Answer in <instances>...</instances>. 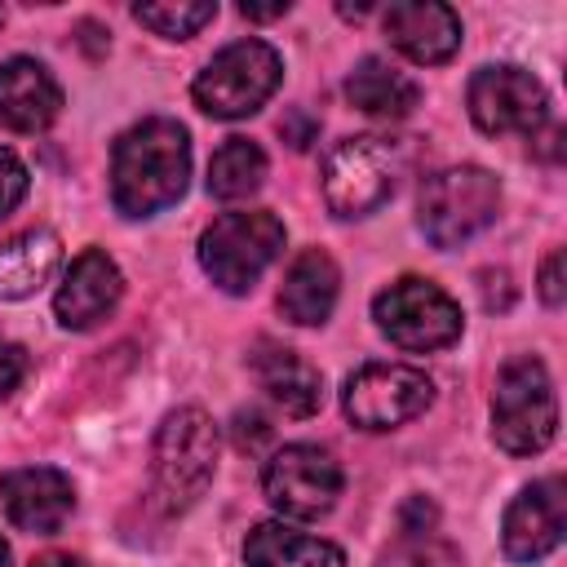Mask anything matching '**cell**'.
<instances>
[{"mask_svg":"<svg viewBox=\"0 0 567 567\" xmlns=\"http://www.w3.org/2000/svg\"><path fill=\"white\" fill-rule=\"evenodd\" d=\"M22 195H27V164L9 146H0V217H9L22 204Z\"/></svg>","mask_w":567,"mask_h":567,"instance_id":"25","label":"cell"},{"mask_svg":"<svg viewBox=\"0 0 567 567\" xmlns=\"http://www.w3.org/2000/svg\"><path fill=\"white\" fill-rule=\"evenodd\" d=\"M0 567H9V545L0 540Z\"/></svg>","mask_w":567,"mask_h":567,"instance_id":"31","label":"cell"},{"mask_svg":"<svg viewBox=\"0 0 567 567\" xmlns=\"http://www.w3.org/2000/svg\"><path fill=\"white\" fill-rule=\"evenodd\" d=\"M252 372H257V385L266 390V399L284 412V416H315L319 403H323V377L315 363H306L297 350L288 346H261L252 354Z\"/></svg>","mask_w":567,"mask_h":567,"instance_id":"18","label":"cell"},{"mask_svg":"<svg viewBox=\"0 0 567 567\" xmlns=\"http://www.w3.org/2000/svg\"><path fill=\"white\" fill-rule=\"evenodd\" d=\"M248 567H346V554L332 540L306 536L288 523H257L244 540Z\"/></svg>","mask_w":567,"mask_h":567,"instance_id":"19","label":"cell"},{"mask_svg":"<svg viewBox=\"0 0 567 567\" xmlns=\"http://www.w3.org/2000/svg\"><path fill=\"white\" fill-rule=\"evenodd\" d=\"M399 146L390 137H346L323 159V199L337 217H368L394 195Z\"/></svg>","mask_w":567,"mask_h":567,"instance_id":"8","label":"cell"},{"mask_svg":"<svg viewBox=\"0 0 567 567\" xmlns=\"http://www.w3.org/2000/svg\"><path fill=\"white\" fill-rule=\"evenodd\" d=\"M217 474V425L204 408H177L159 421L151 492L164 514L190 509Z\"/></svg>","mask_w":567,"mask_h":567,"instance_id":"2","label":"cell"},{"mask_svg":"<svg viewBox=\"0 0 567 567\" xmlns=\"http://www.w3.org/2000/svg\"><path fill=\"white\" fill-rule=\"evenodd\" d=\"M341 292V270L323 248H306L292 257L284 284H279V310L297 328H315L332 315Z\"/></svg>","mask_w":567,"mask_h":567,"instance_id":"17","label":"cell"},{"mask_svg":"<svg viewBox=\"0 0 567 567\" xmlns=\"http://www.w3.org/2000/svg\"><path fill=\"white\" fill-rule=\"evenodd\" d=\"M133 18L151 27L164 40H190L199 27L217 18V4L208 0H164V4H133Z\"/></svg>","mask_w":567,"mask_h":567,"instance_id":"23","label":"cell"},{"mask_svg":"<svg viewBox=\"0 0 567 567\" xmlns=\"http://www.w3.org/2000/svg\"><path fill=\"white\" fill-rule=\"evenodd\" d=\"M120 292H124V275L120 266L102 252V248H84L62 284H58V297H53V315L66 332H84L93 323H102L115 306H120Z\"/></svg>","mask_w":567,"mask_h":567,"instance_id":"14","label":"cell"},{"mask_svg":"<svg viewBox=\"0 0 567 567\" xmlns=\"http://www.w3.org/2000/svg\"><path fill=\"white\" fill-rule=\"evenodd\" d=\"M279 133H284V142H288V146L306 151V146L319 137V120H315V115H306V111L297 106V111H288V115L279 120Z\"/></svg>","mask_w":567,"mask_h":567,"instance_id":"27","label":"cell"},{"mask_svg":"<svg viewBox=\"0 0 567 567\" xmlns=\"http://www.w3.org/2000/svg\"><path fill=\"white\" fill-rule=\"evenodd\" d=\"M385 40L421 66H439L461 49V18L439 0H399L381 18Z\"/></svg>","mask_w":567,"mask_h":567,"instance_id":"15","label":"cell"},{"mask_svg":"<svg viewBox=\"0 0 567 567\" xmlns=\"http://www.w3.org/2000/svg\"><path fill=\"white\" fill-rule=\"evenodd\" d=\"M190 182V133L168 120L151 115L120 133L111 151V204L124 217H155L186 195Z\"/></svg>","mask_w":567,"mask_h":567,"instance_id":"1","label":"cell"},{"mask_svg":"<svg viewBox=\"0 0 567 567\" xmlns=\"http://www.w3.org/2000/svg\"><path fill=\"white\" fill-rule=\"evenodd\" d=\"M0 22H4V9H0Z\"/></svg>","mask_w":567,"mask_h":567,"instance_id":"32","label":"cell"},{"mask_svg":"<svg viewBox=\"0 0 567 567\" xmlns=\"http://www.w3.org/2000/svg\"><path fill=\"white\" fill-rule=\"evenodd\" d=\"M31 567H84L75 554H40Z\"/></svg>","mask_w":567,"mask_h":567,"instance_id":"30","label":"cell"},{"mask_svg":"<svg viewBox=\"0 0 567 567\" xmlns=\"http://www.w3.org/2000/svg\"><path fill=\"white\" fill-rule=\"evenodd\" d=\"M558 434V399L540 359L518 354L496 372L492 390V439L509 456L545 452Z\"/></svg>","mask_w":567,"mask_h":567,"instance_id":"3","label":"cell"},{"mask_svg":"<svg viewBox=\"0 0 567 567\" xmlns=\"http://www.w3.org/2000/svg\"><path fill=\"white\" fill-rule=\"evenodd\" d=\"M284 221L266 208L226 213L199 235V266L221 292H248L284 252Z\"/></svg>","mask_w":567,"mask_h":567,"instance_id":"6","label":"cell"},{"mask_svg":"<svg viewBox=\"0 0 567 567\" xmlns=\"http://www.w3.org/2000/svg\"><path fill=\"white\" fill-rule=\"evenodd\" d=\"M266 182V151L248 137H226L208 159V195L213 199H248Z\"/></svg>","mask_w":567,"mask_h":567,"instance_id":"22","label":"cell"},{"mask_svg":"<svg viewBox=\"0 0 567 567\" xmlns=\"http://www.w3.org/2000/svg\"><path fill=\"white\" fill-rule=\"evenodd\" d=\"M62 257V244L53 230L35 226V230H22L13 239L0 244V301H22L31 297L58 266Z\"/></svg>","mask_w":567,"mask_h":567,"instance_id":"21","label":"cell"},{"mask_svg":"<svg viewBox=\"0 0 567 567\" xmlns=\"http://www.w3.org/2000/svg\"><path fill=\"white\" fill-rule=\"evenodd\" d=\"M452 563H456V554L447 545H439L434 532L430 536H403L399 549L381 558V567H452Z\"/></svg>","mask_w":567,"mask_h":567,"instance_id":"24","label":"cell"},{"mask_svg":"<svg viewBox=\"0 0 567 567\" xmlns=\"http://www.w3.org/2000/svg\"><path fill=\"white\" fill-rule=\"evenodd\" d=\"M501 213V182L478 164L439 168L425 177L416 199V221L434 248H461L487 230Z\"/></svg>","mask_w":567,"mask_h":567,"instance_id":"4","label":"cell"},{"mask_svg":"<svg viewBox=\"0 0 567 567\" xmlns=\"http://www.w3.org/2000/svg\"><path fill=\"white\" fill-rule=\"evenodd\" d=\"M434 403V381L412 363H363L346 377L341 408L359 430H394Z\"/></svg>","mask_w":567,"mask_h":567,"instance_id":"9","label":"cell"},{"mask_svg":"<svg viewBox=\"0 0 567 567\" xmlns=\"http://www.w3.org/2000/svg\"><path fill=\"white\" fill-rule=\"evenodd\" d=\"M0 505L18 532L53 536V532H62V523L75 509V487L53 465H22L0 478Z\"/></svg>","mask_w":567,"mask_h":567,"instance_id":"12","label":"cell"},{"mask_svg":"<svg viewBox=\"0 0 567 567\" xmlns=\"http://www.w3.org/2000/svg\"><path fill=\"white\" fill-rule=\"evenodd\" d=\"M341 465L332 461V452L315 447V443H288L279 447L266 470H261V492L266 501L284 514V518H323L337 496H341Z\"/></svg>","mask_w":567,"mask_h":567,"instance_id":"10","label":"cell"},{"mask_svg":"<svg viewBox=\"0 0 567 567\" xmlns=\"http://www.w3.org/2000/svg\"><path fill=\"white\" fill-rule=\"evenodd\" d=\"M465 102H470V120L492 137H501V133H536L545 124V115H549L545 84L532 71L514 66V62L478 66L470 75Z\"/></svg>","mask_w":567,"mask_h":567,"instance_id":"11","label":"cell"},{"mask_svg":"<svg viewBox=\"0 0 567 567\" xmlns=\"http://www.w3.org/2000/svg\"><path fill=\"white\" fill-rule=\"evenodd\" d=\"M346 97H350V106H359L372 120H403L421 102V89L412 75H403L385 58H363L346 75Z\"/></svg>","mask_w":567,"mask_h":567,"instance_id":"20","label":"cell"},{"mask_svg":"<svg viewBox=\"0 0 567 567\" xmlns=\"http://www.w3.org/2000/svg\"><path fill=\"white\" fill-rule=\"evenodd\" d=\"M279 80L284 58L266 40H235L208 58V66L190 84V97L213 120H244L270 102Z\"/></svg>","mask_w":567,"mask_h":567,"instance_id":"5","label":"cell"},{"mask_svg":"<svg viewBox=\"0 0 567 567\" xmlns=\"http://www.w3.org/2000/svg\"><path fill=\"white\" fill-rule=\"evenodd\" d=\"M563 527H567L563 478H540L509 501L505 523H501V545L514 563H536L558 549Z\"/></svg>","mask_w":567,"mask_h":567,"instance_id":"13","label":"cell"},{"mask_svg":"<svg viewBox=\"0 0 567 567\" xmlns=\"http://www.w3.org/2000/svg\"><path fill=\"white\" fill-rule=\"evenodd\" d=\"M563 248H554L549 257H545V266H540V301L545 306H563V297H567V288H563Z\"/></svg>","mask_w":567,"mask_h":567,"instance_id":"28","label":"cell"},{"mask_svg":"<svg viewBox=\"0 0 567 567\" xmlns=\"http://www.w3.org/2000/svg\"><path fill=\"white\" fill-rule=\"evenodd\" d=\"M372 319L381 337H390L399 350H443L465 328L456 297L421 275H403L390 288H381L372 297Z\"/></svg>","mask_w":567,"mask_h":567,"instance_id":"7","label":"cell"},{"mask_svg":"<svg viewBox=\"0 0 567 567\" xmlns=\"http://www.w3.org/2000/svg\"><path fill=\"white\" fill-rule=\"evenodd\" d=\"M62 115V84L35 58L0 62V124L13 133H40Z\"/></svg>","mask_w":567,"mask_h":567,"instance_id":"16","label":"cell"},{"mask_svg":"<svg viewBox=\"0 0 567 567\" xmlns=\"http://www.w3.org/2000/svg\"><path fill=\"white\" fill-rule=\"evenodd\" d=\"M27 377V350L18 341H0V399H9Z\"/></svg>","mask_w":567,"mask_h":567,"instance_id":"26","label":"cell"},{"mask_svg":"<svg viewBox=\"0 0 567 567\" xmlns=\"http://www.w3.org/2000/svg\"><path fill=\"white\" fill-rule=\"evenodd\" d=\"M239 13L244 18H279V13H288V0H279V4H239Z\"/></svg>","mask_w":567,"mask_h":567,"instance_id":"29","label":"cell"}]
</instances>
